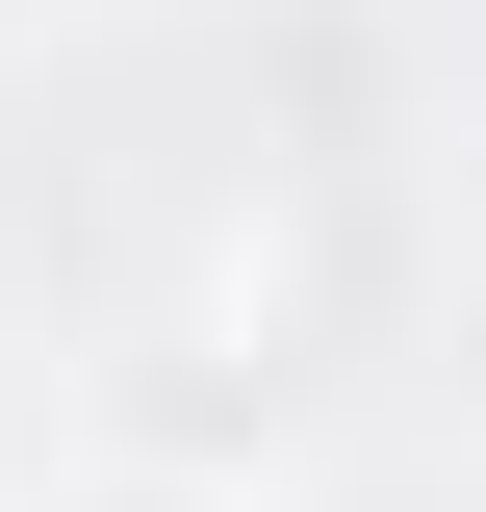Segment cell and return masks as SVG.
<instances>
[{"mask_svg":"<svg viewBox=\"0 0 486 512\" xmlns=\"http://www.w3.org/2000/svg\"><path fill=\"white\" fill-rule=\"evenodd\" d=\"M103 512H231V487H103Z\"/></svg>","mask_w":486,"mask_h":512,"instance_id":"obj_1","label":"cell"}]
</instances>
